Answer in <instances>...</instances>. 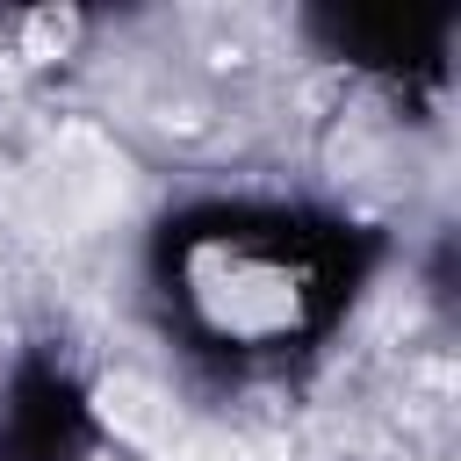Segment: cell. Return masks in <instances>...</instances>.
<instances>
[{
    "mask_svg": "<svg viewBox=\"0 0 461 461\" xmlns=\"http://www.w3.org/2000/svg\"><path fill=\"white\" fill-rule=\"evenodd\" d=\"M166 461H259V454L245 439H230V432H180Z\"/></svg>",
    "mask_w": 461,
    "mask_h": 461,
    "instance_id": "7a4b0ae2",
    "label": "cell"
},
{
    "mask_svg": "<svg viewBox=\"0 0 461 461\" xmlns=\"http://www.w3.org/2000/svg\"><path fill=\"white\" fill-rule=\"evenodd\" d=\"M72 29H79V22H72L65 7H43V14H29V29H22V50H29V58H58V50L72 43Z\"/></svg>",
    "mask_w": 461,
    "mask_h": 461,
    "instance_id": "3957f363",
    "label": "cell"
},
{
    "mask_svg": "<svg viewBox=\"0 0 461 461\" xmlns=\"http://www.w3.org/2000/svg\"><path fill=\"white\" fill-rule=\"evenodd\" d=\"M101 418H108L130 447H151V454H173V439L187 432V425L173 418V403H166L151 382H137V375L101 382Z\"/></svg>",
    "mask_w": 461,
    "mask_h": 461,
    "instance_id": "6da1fadb",
    "label": "cell"
}]
</instances>
